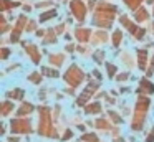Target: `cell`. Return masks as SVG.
Here are the masks:
<instances>
[{
    "mask_svg": "<svg viewBox=\"0 0 154 142\" xmlns=\"http://www.w3.org/2000/svg\"><path fill=\"white\" fill-rule=\"evenodd\" d=\"M2 109H4L2 112H4V114H7V112L12 109V104H8V102H4V106H2Z\"/></svg>",
    "mask_w": 154,
    "mask_h": 142,
    "instance_id": "cell-19",
    "label": "cell"
},
{
    "mask_svg": "<svg viewBox=\"0 0 154 142\" xmlns=\"http://www.w3.org/2000/svg\"><path fill=\"white\" fill-rule=\"evenodd\" d=\"M76 36H78L80 40H88L90 32H88V30H78V32H76Z\"/></svg>",
    "mask_w": 154,
    "mask_h": 142,
    "instance_id": "cell-12",
    "label": "cell"
},
{
    "mask_svg": "<svg viewBox=\"0 0 154 142\" xmlns=\"http://www.w3.org/2000/svg\"><path fill=\"white\" fill-rule=\"evenodd\" d=\"M65 79H66V81L70 83V84L76 86L78 83H80L81 79H83V74H81V73L78 71V68H76V66H71V68H70V71H68L66 74H65Z\"/></svg>",
    "mask_w": 154,
    "mask_h": 142,
    "instance_id": "cell-2",
    "label": "cell"
},
{
    "mask_svg": "<svg viewBox=\"0 0 154 142\" xmlns=\"http://www.w3.org/2000/svg\"><path fill=\"white\" fill-rule=\"evenodd\" d=\"M146 18H147V12L144 8H139V10H137V13H136V20H139V22H141V20H146Z\"/></svg>",
    "mask_w": 154,
    "mask_h": 142,
    "instance_id": "cell-11",
    "label": "cell"
},
{
    "mask_svg": "<svg viewBox=\"0 0 154 142\" xmlns=\"http://www.w3.org/2000/svg\"><path fill=\"white\" fill-rule=\"evenodd\" d=\"M55 15H57V12H55V10H50L48 13H43V15L40 17V22H47L48 18H51V17H55Z\"/></svg>",
    "mask_w": 154,
    "mask_h": 142,
    "instance_id": "cell-14",
    "label": "cell"
},
{
    "mask_svg": "<svg viewBox=\"0 0 154 142\" xmlns=\"http://www.w3.org/2000/svg\"><path fill=\"white\" fill-rule=\"evenodd\" d=\"M83 139H85V140H90V142H96V140H98L96 135H94V134H86Z\"/></svg>",
    "mask_w": 154,
    "mask_h": 142,
    "instance_id": "cell-17",
    "label": "cell"
},
{
    "mask_svg": "<svg viewBox=\"0 0 154 142\" xmlns=\"http://www.w3.org/2000/svg\"><path fill=\"white\" fill-rule=\"evenodd\" d=\"M141 91H147V92H152V91H154V86L151 84L149 81H146V79H143V81H141Z\"/></svg>",
    "mask_w": 154,
    "mask_h": 142,
    "instance_id": "cell-7",
    "label": "cell"
},
{
    "mask_svg": "<svg viewBox=\"0 0 154 142\" xmlns=\"http://www.w3.org/2000/svg\"><path fill=\"white\" fill-rule=\"evenodd\" d=\"M8 96H10V98L15 96V99H20L22 96H23V91H22V89H17V91H14V92H8Z\"/></svg>",
    "mask_w": 154,
    "mask_h": 142,
    "instance_id": "cell-15",
    "label": "cell"
},
{
    "mask_svg": "<svg viewBox=\"0 0 154 142\" xmlns=\"http://www.w3.org/2000/svg\"><path fill=\"white\" fill-rule=\"evenodd\" d=\"M71 8H73L75 15H76L78 20H83L85 18V7L81 3V0H73L71 2Z\"/></svg>",
    "mask_w": 154,
    "mask_h": 142,
    "instance_id": "cell-5",
    "label": "cell"
},
{
    "mask_svg": "<svg viewBox=\"0 0 154 142\" xmlns=\"http://www.w3.org/2000/svg\"><path fill=\"white\" fill-rule=\"evenodd\" d=\"M100 109H101V106L98 104V102H94V104H91V106H88L86 107V112H100Z\"/></svg>",
    "mask_w": 154,
    "mask_h": 142,
    "instance_id": "cell-13",
    "label": "cell"
},
{
    "mask_svg": "<svg viewBox=\"0 0 154 142\" xmlns=\"http://www.w3.org/2000/svg\"><path fill=\"white\" fill-rule=\"evenodd\" d=\"M119 41H121V32H116L114 33V45H118Z\"/></svg>",
    "mask_w": 154,
    "mask_h": 142,
    "instance_id": "cell-20",
    "label": "cell"
},
{
    "mask_svg": "<svg viewBox=\"0 0 154 142\" xmlns=\"http://www.w3.org/2000/svg\"><path fill=\"white\" fill-rule=\"evenodd\" d=\"M30 79H32V81H40V78H38V74H33V76H30Z\"/></svg>",
    "mask_w": 154,
    "mask_h": 142,
    "instance_id": "cell-25",
    "label": "cell"
},
{
    "mask_svg": "<svg viewBox=\"0 0 154 142\" xmlns=\"http://www.w3.org/2000/svg\"><path fill=\"white\" fill-rule=\"evenodd\" d=\"M94 89H96V84H93V83H91V84L88 86L86 89H85V92H83V94L80 96V99H78V104H85V102L88 101V98H90V94L94 91Z\"/></svg>",
    "mask_w": 154,
    "mask_h": 142,
    "instance_id": "cell-6",
    "label": "cell"
},
{
    "mask_svg": "<svg viewBox=\"0 0 154 142\" xmlns=\"http://www.w3.org/2000/svg\"><path fill=\"white\" fill-rule=\"evenodd\" d=\"M40 116H42V127H40V132L42 134H50V131H48V125H50V114H48V109L42 107L40 109Z\"/></svg>",
    "mask_w": 154,
    "mask_h": 142,
    "instance_id": "cell-3",
    "label": "cell"
},
{
    "mask_svg": "<svg viewBox=\"0 0 154 142\" xmlns=\"http://www.w3.org/2000/svg\"><path fill=\"white\" fill-rule=\"evenodd\" d=\"M43 71H45V73H47V74H48V76H58V73H57V71H51V69H47V68H45V69H43Z\"/></svg>",
    "mask_w": 154,
    "mask_h": 142,
    "instance_id": "cell-21",
    "label": "cell"
},
{
    "mask_svg": "<svg viewBox=\"0 0 154 142\" xmlns=\"http://www.w3.org/2000/svg\"><path fill=\"white\" fill-rule=\"evenodd\" d=\"M106 68L109 69V76H113V74H114V71H116V68H114L113 65H106Z\"/></svg>",
    "mask_w": 154,
    "mask_h": 142,
    "instance_id": "cell-22",
    "label": "cell"
},
{
    "mask_svg": "<svg viewBox=\"0 0 154 142\" xmlns=\"http://www.w3.org/2000/svg\"><path fill=\"white\" fill-rule=\"evenodd\" d=\"M2 3H4V5H2V8H8V7H17L18 3H12V2H8V0H2Z\"/></svg>",
    "mask_w": 154,
    "mask_h": 142,
    "instance_id": "cell-16",
    "label": "cell"
},
{
    "mask_svg": "<svg viewBox=\"0 0 154 142\" xmlns=\"http://www.w3.org/2000/svg\"><path fill=\"white\" fill-rule=\"evenodd\" d=\"M146 51H143V50H141L139 51V66H141V69H144L146 68Z\"/></svg>",
    "mask_w": 154,
    "mask_h": 142,
    "instance_id": "cell-9",
    "label": "cell"
},
{
    "mask_svg": "<svg viewBox=\"0 0 154 142\" xmlns=\"http://www.w3.org/2000/svg\"><path fill=\"white\" fill-rule=\"evenodd\" d=\"M147 142H154V129H152V132H151V135L147 137Z\"/></svg>",
    "mask_w": 154,
    "mask_h": 142,
    "instance_id": "cell-24",
    "label": "cell"
},
{
    "mask_svg": "<svg viewBox=\"0 0 154 142\" xmlns=\"http://www.w3.org/2000/svg\"><path fill=\"white\" fill-rule=\"evenodd\" d=\"M147 99H141L139 102H137V107H136V122H134V129H139L141 127V122H143V116L144 112H146V107H147Z\"/></svg>",
    "mask_w": 154,
    "mask_h": 142,
    "instance_id": "cell-1",
    "label": "cell"
},
{
    "mask_svg": "<svg viewBox=\"0 0 154 142\" xmlns=\"http://www.w3.org/2000/svg\"><path fill=\"white\" fill-rule=\"evenodd\" d=\"M25 48H27V51L32 55V58H33V61H35V63H38V58H40V56H38L37 50H35L32 45H25Z\"/></svg>",
    "mask_w": 154,
    "mask_h": 142,
    "instance_id": "cell-8",
    "label": "cell"
},
{
    "mask_svg": "<svg viewBox=\"0 0 154 142\" xmlns=\"http://www.w3.org/2000/svg\"><path fill=\"white\" fill-rule=\"evenodd\" d=\"M12 131L14 132H30V122L28 121H12Z\"/></svg>",
    "mask_w": 154,
    "mask_h": 142,
    "instance_id": "cell-4",
    "label": "cell"
},
{
    "mask_svg": "<svg viewBox=\"0 0 154 142\" xmlns=\"http://www.w3.org/2000/svg\"><path fill=\"white\" fill-rule=\"evenodd\" d=\"M7 56H8V50H7V48H4V50H2V58L5 59Z\"/></svg>",
    "mask_w": 154,
    "mask_h": 142,
    "instance_id": "cell-23",
    "label": "cell"
},
{
    "mask_svg": "<svg viewBox=\"0 0 154 142\" xmlns=\"http://www.w3.org/2000/svg\"><path fill=\"white\" fill-rule=\"evenodd\" d=\"M32 109H33V106H32V104H23V106H22V107H20V111H18V116L28 114V112H30Z\"/></svg>",
    "mask_w": 154,
    "mask_h": 142,
    "instance_id": "cell-10",
    "label": "cell"
},
{
    "mask_svg": "<svg viewBox=\"0 0 154 142\" xmlns=\"http://www.w3.org/2000/svg\"><path fill=\"white\" fill-rule=\"evenodd\" d=\"M126 2H128V5H129L131 8H136V7H137V3H139L141 0H126Z\"/></svg>",
    "mask_w": 154,
    "mask_h": 142,
    "instance_id": "cell-18",
    "label": "cell"
}]
</instances>
